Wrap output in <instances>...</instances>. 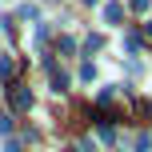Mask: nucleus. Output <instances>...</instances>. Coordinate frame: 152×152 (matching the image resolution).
<instances>
[{
	"mask_svg": "<svg viewBox=\"0 0 152 152\" xmlns=\"http://www.w3.org/2000/svg\"><path fill=\"white\" fill-rule=\"evenodd\" d=\"M12 104H16V108H20V112H24V108L32 104V92H28V88H16V96H12Z\"/></svg>",
	"mask_w": 152,
	"mask_h": 152,
	"instance_id": "1",
	"label": "nucleus"
}]
</instances>
